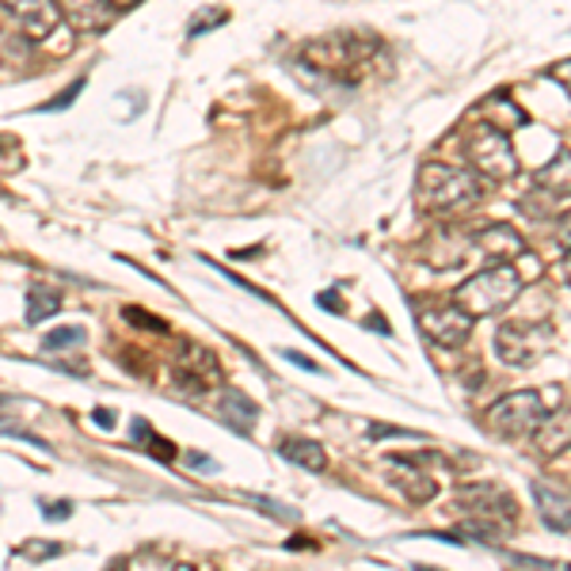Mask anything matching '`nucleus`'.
Listing matches in <instances>:
<instances>
[{
  "mask_svg": "<svg viewBox=\"0 0 571 571\" xmlns=\"http://www.w3.org/2000/svg\"><path fill=\"white\" fill-rule=\"evenodd\" d=\"M484 187H480L477 172H461V168L427 164L415 183V202L431 213H461L477 207Z\"/></svg>",
  "mask_w": 571,
  "mask_h": 571,
  "instance_id": "nucleus-1",
  "label": "nucleus"
},
{
  "mask_svg": "<svg viewBox=\"0 0 571 571\" xmlns=\"http://www.w3.org/2000/svg\"><path fill=\"white\" fill-rule=\"evenodd\" d=\"M525 279L519 274V267L511 263H499V267H488V271L472 274L453 290V301L469 312L472 320L477 317H495V312L511 309V301L522 293Z\"/></svg>",
  "mask_w": 571,
  "mask_h": 571,
  "instance_id": "nucleus-2",
  "label": "nucleus"
},
{
  "mask_svg": "<svg viewBox=\"0 0 571 571\" xmlns=\"http://www.w3.org/2000/svg\"><path fill=\"white\" fill-rule=\"evenodd\" d=\"M549 408L541 400V392H511V397L495 400L488 408V431L499 434V439H533L541 423H545Z\"/></svg>",
  "mask_w": 571,
  "mask_h": 571,
  "instance_id": "nucleus-3",
  "label": "nucleus"
},
{
  "mask_svg": "<svg viewBox=\"0 0 571 571\" xmlns=\"http://www.w3.org/2000/svg\"><path fill=\"white\" fill-rule=\"evenodd\" d=\"M465 153H469V164L477 168V176H488V180H514V176H519V157H514L507 130H499L484 119L472 130Z\"/></svg>",
  "mask_w": 571,
  "mask_h": 571,
  "instance_id": "nucleus-4",
  "label": "nucleus"
},
{
  "mask_svg": "<svg viewBox=\"0 0 571 571\" xmlns=\"http://www.w3.org/2000/svg\"><path fill=\"white\" fill-rule=\"evenodd\" d=\"M549 343H552V332L549 328H541V324H530V320H519V324H503L495 332V347H499V354H503V362H511V365H533L541 359V354L549 351Z\"/></svg>",
  "mask_w": 571,
  "mask_h": 571,
  "instance_id": "nucleus-5",
  "label": "nucleus"
},
{
  "mask_svg": "<svg viewBox=\"0 0 571 571\" xmlns=\"http://www.w3.org/2000/svg\"><path fill=\"white\" fill-rule=\"evenodd\" d=\"M415 317H419L423 335L431 339V343L445 347V351L461 347L472 335V317L458 305V301H445V305H423Z\"/></svg>",
  "mask_w": 571,
  "mask_h": 571,
  "instance_id": "nucleus-6",
  "label": "nucleus"
},
{
  "mask_svg": "<svg viewBox=\"0 0 571 571\" xmlns=\"http://www.w3.org/2000/svg\"><path fill=\"white\" fill-rule=\"evenodd\" d=\"M4 8L16 16V23H20V31L27 39H34V42L53 34V27L61 23L58 0H4Z\"/></svg>",
  "mask_w": 571,
  "mask_h": 571,
  "instance_id": "nucleus-7",
  "label": "nucleus"
},
{
  "mask_svg": "<svg viewBox=\"0 0 571 571\" xmlns=\"http://www.w3.org/2000/svg\"><path fill=\"white\" fill-rule=\"evenodd\" d=\"M221 370L218 362L210 359V351H199V347L187 343V354L176 359V385L183 392H207L218 385Z\"/></svg>",
  "mask_w": 571,
  "mask_h": 571,
  "instance_id": "nucleus-8",
  "label": "nucleus"
},
{
  "mask_svg": "<svg viewBox=\"0 0 571 571\" xmlns=\"http://www.w3.org/2000/svg\"><path fill=\"white\" fill-rule=\"evenodd\" d=\"M477 248H480V256H488V260L511 263V260H522L525 256V237L511 226H488L477 233Z\"/></svg>",
  "mask_w": 571,
  "mask_h": 571,
  "instance_id": "nucleus-9",
  "label": "nucleus"
},
{
  "mask_svg": "<svg viewBox=\"0 0 571 571\" xmlns=\"http://www.w3.org/2000/svg\"><path fill=\"white\" fill-rule=\"evenodd\" d=\"M389 477H392V484H397L400 492L412 499V503H427V499H434V492H439V484H434V480L408 458H392L389 461Z\"/></svg>",
  "mask_w": 571,
  "mask_h": 571,
  "instance_id": "nucleus-10",
  "label": "nucleus"
},
{
  "mask_svg": "<svg viewBox=\"0 0 571 571\" xmlns=\"http://www.w3.org/2000/svg\"><path fill=\"white\" fill-rule=\"evenodd\" d=\"M533 499H538V514H541V522H545L549 530H557V533L571 530V495L568 492L533 480Z\"/></svg>",
  "mask_w": 571,
  "mask_h": 571,
  "instance_id": "nucleus-11",
  "label": "nucleus"
},
{
  "mask_svg": "<svg viewBox=\"0 0 571 571\" xmlns=\"http://www.w3.org/2000/svg\"><path fill=\"white\" fill-rule=\"evenodd\" d=\"M61 12H66V20L73 23L80 34L103 31V27L119 16L111 4H107V0H66V8H61Z\"/></svg>",
  "mask_w": 571,
  "mask_h": 571,
  "instance_id": "nucleus-12",
  "label": "nucleus"
},
{
  "mask_svg": "<svg viewBox=\"0 0 571 571\" xmlns=\"http://www.w3.org/2000/svg\"><path fill=\"white\" fill-rule=\"evenodd\" d=\"M533 445L541 458H557V453L571 450V412L545 415V423L533 431Z\"/></svg>",
  "mask_w": 571,
  "mask_h": 571,
  "instance_id": "nucleus-13",
  "label": "nucleus"
},
{
  "mask_svg": "<svg viewBox=\"0 0 571 571\" xmlns=\"http://www.w3.org/2000/svg\"><path fill=\"white\" fill-rule=\"evenodd\" d=\"M538 191H545L549 199H557V202L571 199V149H560V153L541 168Z\"/></svg>",
  "mask_w": 571,
  "mask_h": 571,
  "instance_id": "nucleus-14",
  "label": "nucleus"
},
{
  "mask_svg": "<svg viewBox=\"0 0 571 571\" xmlns=\"http://www.w3.org/2000/svg\"><path fill=\"white\" fill-rule=\"evenodd\" d=\"M279 453H282L286 461H293V465H301V469H309V472H324L328 469L324 445H317V442H309V439H286L279 445Z\"/></svg>",
  "mask_w": 571,
  "mask_h": 571,
  "instance_id": "nucleus-15",
  "label": "nucleus"
},
{
  "mask_svg": "<svg viewBox=\"0 0 571 571\" xmlns=\"http://www.w3.org/2000/svg\"><path fill=\"white\" fill-rule=\"evenodd\" d=\"M221 415H226L229 423H240V431H248V427L256 423V415H260V408H256V400H248L240 389H226L221 392Z\"/></svg>",
  "mask_w": 571,
  "mask_h": 571,
  "instance_id": "nucleus-16",
  "label": "nucleus"
},
{
  "mask_svg": "<svg viewBox=\"0 0 571 571\" xmlns=\"http://www.w3.org/2000/svg\"><path fill=\"white\" fill-rule=\"evenodd\" d=\"M61 309V298L58 290H50V286H31V293H27V324H42L47 317Z\"/></svg>",
  "mask_w": 571,
  "mask_h": 571,
  "instance_id": "nucleus-17",
  "label": "nucleus"
},
{
  "mask_svg": "<svg viewBox=\"0 0 571 571\" xmlns=\"http://www.w3.org/2000/svg\"><path fill=\"white\" fill-rule=\"evenodd\" d=\"M84 339V328H53V332L42 339V351H61L69 343H80Z\"/></svg>",
  "mask_w": 571,
  "mask_h": 571,
  "instance_id": "nucleus-18",
  "label": "nucleus"
},
{
  "mask_svg": "<svg viewBox=\"0 0 571 571\" xmlns=\"http://www.w3.org/2000/svg\"><path fill=\"white\" fill-rule=\"evenodd\" d=\"M61 552V545H53V541H27V545L20 549V557L27 560H53Z\"/></svg>",
  "mask_w": 571,
  "mask_h": 571,
  "instance_id": "nucleus-19",
  "label": "nucleus"
},
{
  "mask_svg": "<svg viewBox=\"0 0 571 571\" xmlns=\"http://www.w3.org/2000/svg\"><path fill=\"white\" fill-rule=\"evenodd\" d=\"M80 92H84V77H77L73 84L66 88V92H61V96H53V100H50L47 107H42V111H61V107H69V103H73Z\"/></svg>",
  "mask_w": 571,
  "mask_h": 571,
  "instance_id": "nucleus-20",
  "label": "nucleus"
},
{
  "mask_svg": "<svg viewBox=\"0 0 571 571\" xmlns=\"http://www.w3.org/2000/svg\"><path fill=\"white\" fill-rule=\"evenodd\" d=\"M122 317H127V320H138V328H153V332H168V328H164V320H157L153 317V312H141V309H122Z\"/></svg>",
  "mask_w": 571,
  "mask_h": 571,
  "instance_id": "nucleus-21",
  "label": "nucleus"
},
{
  "mask_svg": "<svg viewBox=\"0 0 571 571\" xmlns=\"http://www.w3.org/2000/svg\"><path fill=\"white\" fill-rule=\"evenodd\" d=\"M73 514V503L69 499H58V503H42V519L47 522H66Z\"/></svg>",
  "mask_w": 571,
  "mask_h": 571,
  "instance_id": "nucleus-22",
  "label": "nucleus"
},
{
  "mask_svg": "<svg viewBox=\"0 0 571 571\" xmlns=\"http://www.w3.org/2000/svg\"><path fill=\"white\" fill-rule=\"evenodd\" d=\"M221 20H226V8H210V12H199V16H194V23H191V34H199L202 27H218Z\"/></svg>",
  "mask_w": 571,
  "mask_h": 571,
  "instance_id": "nucleus-23",
  "label": "nucleus"
},
{
  "mask_svg": "<svg viewBox=\"0 0 571 571\" xmlns=\"http://www.w3.org/2000/svg\"><path fill=\"white\" fill-rule=\"evenodd\" d=\"M549 77L557 80V84L571 96V58L568 61H557V66H549Z\"/></svg>",
  "mask_w": 571,
  "mask_h": 571,
  "instance_id": "nucleus-24",
  "label": "nucleus"
},
{
  "mask_svg": "<svg viewBox=\"0 0 571 571\" xmlns=\"http://www.w3.org/2000/svg\"><path fill=\"white\" fill-rule=\"evenodd\" d=\"M133 439H149V423H141V419H138V423H133ZM160 445H168V442L153 439V445H149V450L160 453V458H172V453H168V450H160Z\"/></svg>",
  "mask_w": 571,
  "mask_h": 571,
  "instance_id": "nucleus-25",
  "label": "nucleus"
},
{
  "mask_svg": "<svg viewBox=\"0 0 571 571\" xmlns=\"http://www.w3.org/2000/svg\"><path fill=\"white\" fill-rule=\"evenodd\" d=\"M187 465L199 469V472H218V461H213V458H202V453H187Z\"/></svg>",
  "mask_w": 571,
  "mask_h": 571,
  "instance_id": "nucleus-26",
  "label": "nucleus"
},
{
  "mask_svg": "<svg viewBox=\"0 0 571 571\" xmlns=\"http://www.w3.org/2000/svg\"><path fill=\"white\" fill-rule=\"evenodd\" d=\"M557 237H560V244L571 248V210L560 213V221H557Z\"/></svg>",
  "mask_w": 571,
  "mask_h": 571,
  "instance_id": "nucleus-27",
  "label": "nucleus"
},
{
  "mask_svg": "<svg viewBox=\"0 0 571 571\" xmlns=\"http://www.w3.org/2000/svg\"><path fill=\"white\" fill-rule=\"evenodd\" d=\"M92 419H96V423L103 427V431H111V427H114V412H107V408H96V412H92Z\"/></svg>",
  "mask_w": 571,
  "mask_h": 571,
  "instance_id": "nucleus-28",
  "label": "nucleus"
},
{
  "mask_svg": "<svg viewBox=\"0 0 571 571\" xmlns=\"http://www.w3.org/2000/svg\"><path fill=\"white\" fill-rule=\"evenodd\" d=\"M320 309H332V312H343V301L335 298V293H320Z\"/></svg>",
  "mask_w": 571,
  "mask_h": 571,
  "instance_id": "nucleus-29",
  "label": "nucleus"
},
{
  "mask_svg": "<svg viewBox=\"0 0 571 571\" xmlns=\"http://www.w3.org/2000/svg\"><path fill=\"white\" fill-rule=\"evenodd\" d=\"M107 4H111L114 12H133V8H138L141 0H107Z\"/></svg>",
  "mask_w": 571,
  "mask_h": 571,
  "instance_id": "nucleus-30",
  "label": "nucleus"
},
{
  "mask_svg": "<svg viewBox=\"0 0 571 571\" xmlns=\"http://www.w3.org/2000/svg\"><path fill=\"white\" fill-rule=\"evenodd\" d=\"M282 354H286V359H290V362H298V365H301V370H317V362L301 359V354H298V351H282Z\"/></svg>",
  "mask_w": 571,
  "mask_h": 571,
  "instance_id": "nucleus-31",
  "label": "nucleus"
},
{
  "mask_svg": "<svg viewBox=\"0 0 571 571\" xmlns=\"http://www.w3.org/2000/svg\"><path fill=\"white\" fill-rule=\"evenodd\" d=\"M564 274H568V282H571V252H568V260H564Z\"/></svg>",
  "mask_w": 571,
  "mask_h": 571,
  "instance_id": "nucleus-32",
  "label": "nucleus"
}]
</instances>
